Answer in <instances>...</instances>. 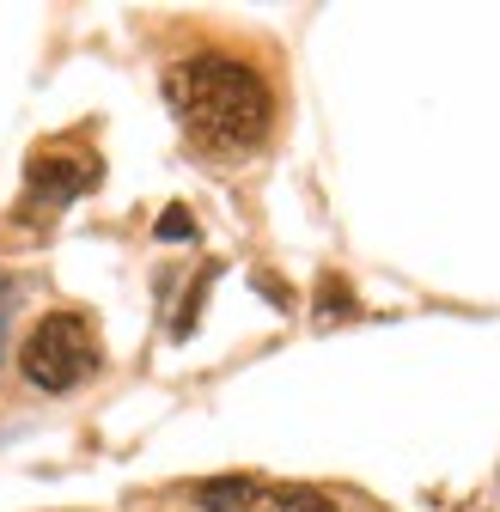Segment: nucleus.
<instances>
[{
    "mask_svg": "<svg viewBox=\"0 0 500 512\" xmlns=\"http://www.w3.org/2000/svg\"><path fill=\"white\" fill-rule=\"evenodd\" d=\"M165 98L208 153H250L269 135L275 98L257 68L232 55H190L165 74Z\"/></svg>",
    "mask_w": 500,
    "mask_h": 512,
    "instance_id": "1",
    "label": "nucleus"
},
{
    "mask_svg": "<svg viewBox=\"0 0 500 512\" xmlns=\"http://www.w3.org/2000/svg\"><path fill=\"white\" fill-rule=\"evenodd\" d=\"M13 305H19V281H0V360H7V330H13Z\"/></svg>",
    "mask_w": 500,
    "mask_h": 512,
    "instance_id": "5",
    "label": "nucleus"
},
{
    "mask_svg": "<svg viewBox=\"0 0 500 512\" xmlns=\"http://www.w3.org/2000/svg\"><path fill=\"white\" fill-rule=\"evenodd\" d=\"M19 372H25V384H37V391H49V397L86 384L98 372V336H92V324H86L80 311L37 317L25 348H19Z\"/></svg>",
    "mask_w": 500,
    "mask_h": 512,
    "instance_id": "2",
    "label": "nucleus"
},
{
    "mask_svg": "<svg viewBox=\"0 0 500 512\" xmlns=\"http://www.w3.org/2000/svg\"><path fill=\"white\" fill-rule=\"evenodd\" d=\"M92 183H98L92 159H31V171H25V189L37 202H74Z\"/></svg>",
    "mask_w": 500,
    "mask_h": 512,
    "instance_id": "4",
    "label": "nucleus"
},
{
    "mask_svg": "<svg viewBox=\"0 0 500 512\" xmlns=\"http://www.w3.org/2000/svg\"><path fill=\"white\" fill-rule=\"evenodd\" d=\"M202 512H342L330 494L299 482H263V476H214L196 488Z\"/></svg>",
    "mask_w": 500,
    "mask_h": 512,
    "instance_id": "3",
    "label": "nucleus"
}]
</instances>
